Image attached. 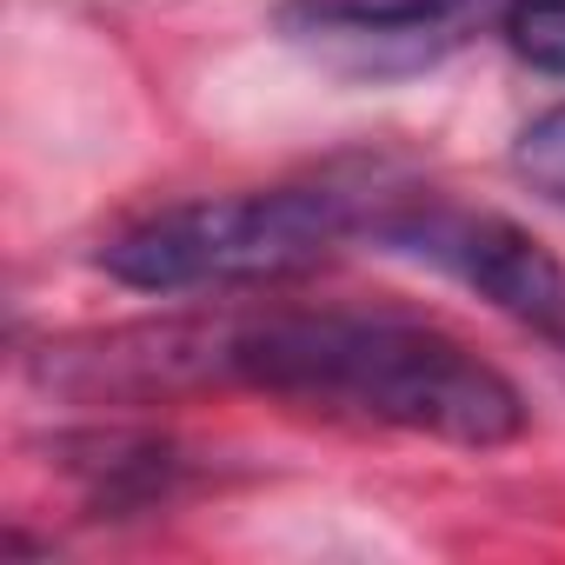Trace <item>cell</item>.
Returning <instances> with one entry per match:
<instances>
[{
    "label": "cell",
    "instance_id": "5b68a950",
    "mask_svg": "<svg viewBox=\"0 0 565 565\" xmlns=\"http://www.w3.org/2000/svg\"><path fill=\"white\" fill-rule=\"evenodd\" d=\"M492 34L519 67L565 81V0H499Z\"/></svg>",
    "mask_w": 565,
    "mask_h": 565
},
{
    "label": "cell",
    "instance_id": "8992f818",
    "mask_svg": "<svg viewBox=\"0 0 565 565\" xmlns=\"http://www.w3.org/2000/svg\"><path fill=\"white\" fill-rule=\"evenodd\" d=\"M512 173L545 200V206H565V100L532 114L512 140Z\"/></svg>",
    "mask_w": 565,
    "mask_h": 565
},
{
    "label": "cell",
    "instance_id": "6da1fadb",
    "mask_svg": "<svg viewBox=\"0 0 565 565\" xmlns=\"http://www.w3.org/2000/svg\"><path fill=\"white\" fill-rule=\"evenodd\" d=\"M213 366L266 399L419 433L439 446L486 452L525 433L519 386L446 327L406 313H266L233 327L213 347Z\"/></svg>",
    "mask_w": 565,
    "mask_h": 565
},
{
    "label": "cell",
    "instance_id": "277c9868",
    "mask_svg": "<svg viewBox=\"0 0 565 565\" xmlns=\"http://www.w3.org/2000/svg\"><path fill=\"white\" fill-rule=\"evenodd\" d=\"M499 21V0H279L273 28L340 81L393 87L446 67Z\"/></svg>",
    "mask_w": 565,
    "mask_h": 565
},
{
    "label": "cell",
    "instance_id": "7a4b0ae2",
    "mask_svg": "<svg viewBox=\"0 0 565 565\" xmlns=\"http://www.w3.org/2000/svg\"><path fill=\"white\" fill-rule=\"evenodd\" d=\"M373 200L347 186H246L153 206L100 239V273L134 294H226L273 287L327 266L347 239H366Z\"/></svg>",
    "mask_w": 565,
    "mask_h": 565
},
{
    "label": "cell",
    "instance_id": "3957f363",
    "mask_svg": "<svg viewBox=\"0 0 565 565\" xmlns=\"http://www.w3.org/2000/svg\"><path fill=\"white\" fill-rule=\"evenodd\" d=\"M366 239L459 279L466 294H479L492 313H505L519 333H532L545 353L565 360V259H552L519 220L413 193V200H373Z\"/></svg>",
    "mask_w": 565,
    "mask_h": 565
}]
</instances>
